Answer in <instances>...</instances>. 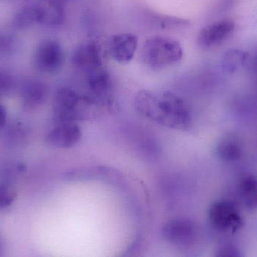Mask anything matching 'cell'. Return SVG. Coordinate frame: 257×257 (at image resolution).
<instances>
[{
	"mask_svg": "<svg viewBox=\"0 0 257 257\" xmlns=\"http://www.w3.org/2000/svg\"><path fill=\"white\" fill-rule=\"evenodd\" d=\"M136 110L157 124L179 131H188L193 124L191 112L185 101L175 94L138 92L135 98Z\"/></svg>",
	"mask_w": 257,
	"mask_h": 257,
	"instance_id": "cell-1",
	"label": "cell"
},
{
	"mask_svg": "<svg viewBox=\"0 0 257 257\" xmlns=\"http://www.w3.org/2000/svg\"><path fill=\"white\" fill-rule=\"evenodd\" d=\"M183 56L184 50L178 40L168 36H156L145 41L141 57L149 69L160 71L176 64Z\"/></svg>",
	"mask_w": 257,
	"mask_h": 257,
	"instance_id": "cell-2",
	"label": "cell"
},
{
	"mask_svg": "<svg viewBox=\"0 0 257 257\" xmlns=\"http://www.w3.org/2000/svg\"><path fill=\"white\" fill-rule=\"evenodd\" d=\"M93 104L72 89H60L55 94L53 102V121L57 125L87 119L90 116V105Z\"/></svg>",
	"mask_w": 257,
	"mask_h": 257,
	"instance_id": "cell-3",
	"label": "cell"
},
{
	"mask_svg": "<svg viewBox=\"0 0 257 257\" xmlns=\"http://www.w3.org/2000/svg\"><path fill=\"white\" fill-rule=\"evenodd\" d=\"M208 217L210 224L214 229L225 233H235L244 225L239 210L229 200L223 199L211 204Z\"/></svg>",
	"mask_w": 257,
	"mask_h": 257,
	"instance_id": "cell-4",
	"label": "cell"
},
{
	"mask_svg": "<svg viewBox=\"0 0 257 257\" xmlns=\"http://www.w3.org/2000/svg\"><path fill=\"white\" fill-rule=\"evenodd\" d=\"M199 235L197 225L188 218H175L168 221L162 229L165 241L178 248L193 245Z\"/></svg>",
	"mask_w": 257,
	"mask_h": 257,
	"instance_id": "cell-5",
	"label": "cell"
},
{
	"mask_svg": "<svg viewBox=\"0 0 257 257\" xmlns=\"http://www.w3.org/2000/svg\"><path fill=\"white\" fill-rule=\"evenodd\" d=\"M65 62V54L61 44L54 39H47L39 44L33 56L35 67L42 73H58Z\"/></svg>",
	"mask_w": 257,
	"mask_h": 257,
	"instance_id": "cell-6",
	"label": "cell"
},
{
	"mask_svg": "<svg viewBox=\"0 0 257 257\" xmlns=\"http://www.w3.org/2000/svg\"><path fill=\"white\" fill-rule=\"evenodd\" d=\"M139 39L133 33H120L110 36L107 42V51L110 57L121 64L130 63L136 54Z\"/></svg>",
	"mask_w": 257,
	"mask_h": 257,
	"instance_id": "cell-7",
	"label": "cell"
},
{
	"mask_svg": "<svg viewBox=\"0 0 257 257\" xmlns=\"http://www.w3.org/2000/svg\"><path fill=\"white\" fill-rule=\"evenodd\" d=\"M72 61L75 67L86 73L94 70L103 66L102 48L96 41L83 42L74 50Z\"/></svg>",
	"mask_w": 257,
	"mask_h": 257,
	"instance_id": "cell-8",
	"label": "cell"
},
{
	"mask_svg": "<svg viewBox=\"0 0 257 257\" xmlns=\"http://www.w3.org/2000/svg\"><path fill=\"white\" fill-rule=\"evenodd\" d=\"M235 30V23L223 19L211 23L202 29L198 35V45L203 49H208L224 42Z\"/></svg>",
	"mask_w": 257,
	"mask_h": 257,
	"instance_id": "cell-9",
	"label": "cell"
},
{
	"mask_svg": "<svg viewBox=\"0 0 257 257\" xmlns=\"http://www.w3.org/2000/svg\"><path fill=\"white\" fill-rule=\"evenodd\" d=\"M81 137V130L76 122L57 124L45 137L49 146L59 149H68L75 146Z\"/></svg>",
	"mask_w": 257,
	"mask_h": 257,
	"instance_id": "cell-10",
	"label": "cell"
},
{
	"mask_svg": "<svg viewBox=\"0 0 257 257\" xmlns=\"http://www.w3.org/2000/svg\"><path fill=\"white\" fill-rule=\"evenodd\" d=\"M87 84L90 101L99 103L109 98L112 89L111 75L103 66L87 73Z\"/></svg>",
	"mask_w": 257,
	"mask_h": 257,
	"instance_id": "cell-11",
	"label": "cell"
},
{
	"mask_svg": "<svg viewBox=\"0 0 257 257\" xmlns=\"http://www.w3.org/2000/svg\"><path fill=\"white\" fill-rule=\"evenodd\" d=\"M215 154L219 159L224 162L238 161L242 156V143L235 134H226L216 144Z\"/></svg>",
	"mask_w": 257,
	"mask_h": 257,
	"instance_id": "cell-12",
	"label": "cell"
},
{
	"mask_svg": "<svg viewBox=\"0 0 257 257\" xmlns=\"http://www.w3.org/2000/svg\"><path fill=\"white\" fill-rule=\"evenodd\" d=\"M237 196L241 205L248 211L257 210V177L246 175L238 181Z\"/></svg>",
	"mask_w": 257,
	"mask_h": 257,
	"instance_id": "cell-13",
	"label": "cell"
},
{
	"mask_svg": "<svg viewBox=\"0 0 257 257\" xmlns=\"http://www.w3.org/2000/svg\"><path fill=\"white\" fill-rule=\"evenodd\" d=\"M48 95L46 86L33 81L27 84L21 92V102L26 111H33L45 102Z\"/></svg>",
	"mask_w": 257,
	"mask_h": 257,
	"instance_id": "cell-14",
	"label": "cell"
},
{
	"mask_svg": "<svg viewBox=\"0 0 257 257\" xmlns=\"http://www.w3.org/2000/svg\"><path fill=\"white\" fill-rule=\"evenodd\" d=\"M250 54L239 49L228 50L221 59V68L226 74H234L250 64Z\"/></svg>",
	"mask_w": 257,
	"mask_h": 257,
	"instance_id": "cell-15",
	"label": "cell"
},
{
	"mask_svg": "<svg viewBox=\"0 0 257 257\" xmlns=\"http://www.w3.org/2000/svg\"><path fill=\"white\" fill-rule=\"evenodd\" d=\"M17 193L12 187L0 185V211L9 208L16 199Z\"/></svg>",
	"mask_w": 257,
	"mask_h": 257,
	"instance_id": "cell-16",
	"label": "cell"
},
{
	"mask_svg": "<svg viewBox=\"0 0 257 257\" xmlns=\"http://www.w3.org/2000/svg\"><path fill=\"white\" fill-rule=\"evenodd\" d=\"M217 256L220 257H238L241 256V254L240 250L235 246L227 244V245L222 247L217 251Z\"/></svg>",
	"mask_w": 257,
	"mask_h": 257,
	"instance_id": "cell-17",
	"label": "cell"
},
{
	"mask_svg": "<svg viewBox=\"0 0 257 257\" xmlns=\"http://www.w3.org/2000/svg\"><path fill=\"white\" fill-rule=\"evenodd\" d=\"M7 121V110L6 107L0 104V129L6 125Z\"/></svg>",
	"mask_w": 257,
	"mask_h": 257,
	"instance_id": "cell-18",
	"label": "cell"
},
{
	"mask_svg": "<svg viewBox=\"0 0 257 257\" xmlns=\"http://www.w3.org/2000/svg\"><path fill=\"white\" fill-rule=\"evenodd\" d=\"M253 72L257 74V50L253 55L250 56V64Z\"/></svg>",
	"mask_w": 257,
	"mask_h": 257,
	"instance_id": "cell-19",
	"label": "cell"
},
{
	"mask_svg": "<svg viewBox=\"0 0 257 257\" xmlns=\"http://www.w3.org/2000/svg\"><path fill=\"white\" fill-rule=\"evenodd\" d=\"M2 251V244H1V241H0V253H1Z\"/></svg>",
	"mask_w": 257,
	"mask_h": 257,
	"instance_id": "cell-20",
	"label": "cell"
}]
</instances>
